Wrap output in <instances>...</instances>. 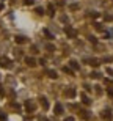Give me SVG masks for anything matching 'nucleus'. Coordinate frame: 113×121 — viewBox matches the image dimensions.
I'll return each mask as SVG.
<instances>
[{"mask_svg": "<svg viewBox=\"0 0 113 121\" xmlns=\"http://www.w3.org/2000/svg\"><path fill=\"white\" fill-rule=\"evenodd\" d=\"M44 35H46V36H47V38H49V39H54V38H55V36H54V35H52V33H50V31H49V30H44Z\"/></svg>", "mask_w": 113, "mask_h": 121, "instance_id": "13", "label": "nucleus"}, {"mask_svg": "<svg viewBox=\"0 0 113 121\" xmlns=\"http://www.w3.org/2000/svg\"><path fill=\"white\" fill-rule=\"evenodd\" d=\"M63 71H64V72H68V74H72V69H69L68 66H64V68H63Z\"/></svg>", "mask_w": 113, "mask_h": 121, "instance_id": "19", "label": "nucleus"}, {"mask_svg": "<svg viewBox=\"0 0 113 121\" xmlns=\"http://www.w3.org/2000/svg\"><path fill=\"white\" fill-rule=\"evenodd\" d=\"M47 74H49L50 79H57V71H54V69H49V71H47Z\"/></svg>", "mask_w": 113, "mask_h": 121, "instance_id": "8", "label": "nucleus"}, {"mask_svg": "<svg viewBox=\"0 0 113 121\" xmlns=\"http://www.w3.org/2000/svg\"><path fill=\"white\" fill-rule=\"evenodd\" d=\"M66 96H69V98H74V96H75V90H74V88H69V90L66 91Z\"/></svg>", "mask_w": 113, "mask_h": 121, "instance_id": "9", "label": "nucleus"}, {"mask_svg": "<svg viewBox=\"0 0 113 121\" xmlns=\"http://www.w3.org/2000/svg\"><path fill=\"white\" fill-rule=\"evenodd\" d=\"M25 63H27L28 66H35V65H36V61H35V58H33V57H25Z\"/></svg>", "mask_w": 113, "mask_h": 121, "instance_id": "4", "label": "nucleus"}, {"mask_svg": "<svg viewBox=\"0 0 113 121\" xmlns=\"http://www.w3.org/2000/svg\"><path fill=\"white\" fill-rule=\"evenodd\" d=\"M64 121H74V118H72V117H69V118H66Z\"/></svg>", "mask_w": 113, "mask_h": 121, "instance_id": "25", "label": "nucleus"}, {"mask_svg": "<svg viewBox=\"0 0 113 121\" xmlns=\"http://www.w3.org/2000/svg\"><path fill=\"white\" fill-rule=\"evenodd\" d=\"M88 39H90V43H93V44H96V43H97V39H96L94 36H90Z\"/></svg>", "mask_w": 113, "mask_h": 121, "instance_id": "18", "label": "nucleus"}, {"mask_svg": "<svg viewBox=\"0 0 113 121\" xmlns=\"http://www.w3.org/2000/svg\"><path fill=\"white\" fill-rule=\"evenodd\" d=\"M109 96H113V90H109Z\"/></svg>", "mask_w": 113, "mask_h": 121, "instance_id": "26", "label": "nucleus"}, {"mask_svg": "<svg viewBox=\"0 0 113 121\" xmlns=\"http://www.w3.org/2000/svg\"><path fill=\"white\" fill-rule=\"evenodd\" d=\"M36 13L38 14H42V13H44V8H41V6H39V8H36Z\"/></svg>", "mask_w": 113, "mask_h": 121, "instance_id": "21", "label": "nucleus"}, {"mask_svg": "<svg viewBox=\"0 0 113 121\" xmlns=\"http://www.w3.org/2000/svg\"><path fill=\"white\" fill-rule=\"evenodd\" d=\"M2 9H3V3H0V11H2Z\"/></svg>", "mask_w": 113, "mask_h": 121, "instance_id": "27", "label": "nucleus"}, {"mask_svg": "<svg viewBox=\"0 0 113 121\" xmlns=\"http://www.w3.org/2000/svg\"><path fill=\"white\" fill-rule=\"evenodd\" d=\"M41 104H42V107H44V108H49V102H47V99H46L44 96L41 98Z\"/></svg>", "mask_w": 113, "mask_h": 121, "instance_id": "10", "label": "nucleus"}, {"mask_svg": "<svg viewBox=\"0 0 113 121\" xmlns=\"http://www.w3.org/2000/svg\"><path fill=\"white\" fill-rule=\"evenodd\" d=\"M0 120H2V121H6V115H3L2 112H0Z\"/></svg>", "mask_w": 113, "mask_h": 121, "instance_id": "22", "label": "nucleus"}, {"mask_svg": "<svg viewBox=\"0 0 113 121\" xmlns=\"http://www.w3.org/2000/svg\"><path fill=\"white\" fill-rule=\"evenodd\" d=\"M24 3H25V5H33V3H35V0H24Z\"/></svg>", "mask_w": 113, "mask_h": 121, "instance_id": "20", "label": "nucleus"}, {"mask_svg": "<svg viewBox=\"0 0 113 121\" xmlns=\"http://www.w3.org/2000/svg\"><path fill=\"white\" fill-rule=\"evenodd\" d=\"M82 99H83V104H90V99L86 98L85 94H82Z\"/></svg>", "mask_w": 113, "mask_h": 121, "instance_id": "17", "label": "nucleus"}, {"mask_svg": "<svg viewBox=\"0 0 113 121\" xmlns=\"http://www.w3.org/2000/svg\"><path fill=\"white\" fill-rule=\"evenodd\" d=\"M90 77H91V79H99V72H91Z\"/></svg>", "mask_w": 113, "mask_h": 121, "instance_id": "15", "label": "nucleus"}, {"mask_svg": "<svg viewBox=\"0 0 113 121\" xmlns=\"http://www.w3.org/2000/svg\"><path fill=\"white\" fill-rule=\"evenodd\" d=\"M86 61H88V65H91V66H99V60L97 58H91V60H86Z\"/></svg>", "mask_w": 113, "mask_h": 121, "instance_id": "6", "label": "nucleus"}, {"mask_svg": "<svg viewBox=\"0 0 113 121\" xmlns=\"http://www.w3.org/2000/svg\"><path fill=\"white\" fill-rule=\"evenodd\" d=\"M102 118H104V120H107V121H110V120H112L110 110H104V112H102Z\"/></svg>", "mask_w": 113, "mask_h": 121, "instance_id": "5", "label": "nucleus"}, {"mask_svg": "<svg viewBox=\"0 0 113 121\" xmlns=\"http://www.w3.org/2000/svg\"><path fill=\"white\" fill-rule=\"evenodd\" d=\"M25 107H27L28 110H35V104H32L30 101H27V102H25Z\"/></svg>", "mask_w": 113, "mask_h": 121, "instance_id": "11", "label": "nucleus"}, {"mask_svg": "<svg viewBox=\"0 0 113 121\" xmlns=\"http://www.w3.org/2000/svg\"><path fill=\"white\" fill-rule=\"evenodd\" d=\"M91 16H93V17H99V13H96V11H93V13H91Z\"/></svg>", "mask_w": 113, "mask_h": 121, "instance_id": "23", "label": "nucleus"}, {"mask_svg": "<svg viewBox=\"0 0 113 121\" xmlns=\"http://www.w3.org/2000/svg\"><path fill=\"white\" fill-rule=\"evenodd\" d=\"M39 65H42V66H44V65H46V60H44V58H41V60H39Z\"/></svg>", "mask_w": 113, "mask_h": 121, "instance_id": "24", "label": "nucleus"}, {"mask_svg": "<svg viewBox=\"0 0 113 121\" xmlns=\"http://www.w3.org/2000/svg\"><path fill=\"white\" fill-rule=\"evenodd\" d=\"M64 31H66V35L71 36V38H75V36H77V31L74 30V28H71V27H66V28H64Z\"/></svg>", "mask_w": 113, "mask_h": 121, "instance_id": "1", "label": "nucleus"}, {"mask_svg": "<svg viewBox=\"0 0 113 121\" xmlns=\"http://www.w3.org/2000/svg\"><path fill=\"white\" fill-rule=\"evenodd\" d=\"M104 21L110 22V21H113V16H112V14H105V16H104Z\"/></svg>", "mask_w": 113, "mask_h": 121, "instance_id": "14", "label": "nucleus"}, {"mask_svg": "<svg viewBox=\"0 0 113 121\" xmlns=\"http://www.w3.org/2000/svg\"><path fill=\"white\" fill-rule=\"evenodd\" d=\"M47 9H49V14H50V16H54V6H52V5H49V6H47Z\"/></svg>", "mask_w": 113, "mask_h": 121, "instance_id": "16", "label": "nucleus"}, {"mask_svg": "<svg viewBox=\"0 0 113 121\" xmlns=\"http://www.w3.org/2000/svg\"><path fill=\"white\" fill-rule=\"evenodd\" d=\"M14 41H16L17 44H24V43H27V38H25V36H22V35H19V36H16V38H14Z\"/></svg>", "mask_w": 113, "mask_h": 121, "instance_id": "3", "label": "nucleus"}, {"mask_svg": "<svg viewBox=\"0 0 113 121\" xmlns=\"http://www.w3.org/2000/svg\"><path fill=\"white\" fill-rule=\"evenodd\" d=\"M0 66L2 68H11L13 65H11V61H9L8 58H2L0 60Z\"/></svg>", "mask_w": 113, "mask_h": 121, "instance_id": "2", "label": "nucleus"}, {"mask_svg": "<svg viewBox=\"0 0 113 121\" xmlns=\"http://www.w3.org/2000/svg\"><path fill=\"white\" fill-rule=\"evenodd\" d=\"M69 65H71V68H72L74 71H79V68H80V66H79V63L74 61V60H71V61H69Z\"/></svg>", "mask_w": 113, "mask_h": 121, "instance_id": "7", "label": "nucleus"}, {"mask_svg": "<svg viewBox=\"0 0 113 121\" xmlns=\"http://www.w3.org/2000/svg\"><path fill=\"white\" fill-rule=\"evenodd\" d=\"M55 112H57V113H63V107H61V104H57V105H55Z\"/></svg>", "mask_w": 113, "mask_h": 121, "instance_id": "12", "label": "nucleus"}]
</instances>
